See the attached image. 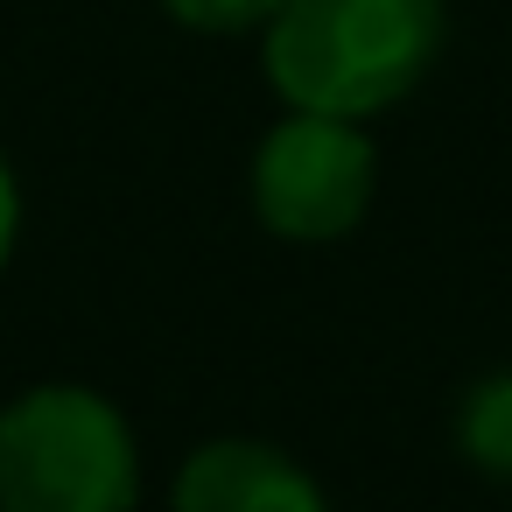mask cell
Here are the masks:
<instances>
[{
  "mask_svg": "<svg viewBox=\"0 0 512 512\" xmlns=\"http://www.w3.org/2000/svg\"><path fill=\"white\" fill-rule=\"evenodd\" d=\"M456 442H463V456H470L484 477L512 484V372H491V379H477V386L463 393V407H456Z\"/></svg>",
  "mask_w": 512,
  "mask_h": 512,
  "instance_id": "5",
  "label": "cell"
},
{
  "mask_svg": "<svg viewBox=\"0 0 512 512\" xmlns=\"http://www.w3.org/2000/svg\"><path fill=\"white\" fill-rule=\"evenodd\" d=\"M379 190V148L358 120L281 113L253 148V211L288 246H330L358 232Z\"/></svg>",
  "mask_w": 512,
  "mask_h": 512,
  "instance_id": "3",
  "label": "cell"
},
{
  "mask_svg": "<svg viewBox=\"0 0 512 512\" xmlns=\"http://www.w3.org/2000/svg\"><path fill=\"white\" fill-rule=\"evenodd\" d=\"M141 449L92 386H29L0 407V512H134Z\"/></svg>",
  "mask_w": 512,
  "mask_h": 512,
  "instance_id": "2",
  "label": "cell"
},
{
  "mask_svg": "<svg viewBox=\"0 0 512 512\" xmlns=\"http://www.w3.org/2000/svg\"><path fill=\"white\" fill-rule=\"evenodd\" d=\"M162 15L197 29V36H246V29H267L281 15V0H162Z\"/></svg>",
  "mask_w": 512,
  "mask_h": 512,
  "instance_id": "6",
  "label": "cell"
},
{
  "mask_svg": "<svg viewBox=\"0 0 512 512\" xmlns=\"http://www.w3.org/2000/svg\"><path fill=\"white\" fill-rule=\"evenodd\" d=\"M169 512H330V505H323V484L288 449L225 435L176 470Z\"/></svg>",
  "mask_w": 512,
  "mask_h": 512,
  "instance_id": "4",
  "label": "cell"
},
{
  "mask_svg": "<svg viewBox=\"0 0 512 512\" xmlns=\"http://www.w3.org/2000/svg\"><path fill=\"white\" fill-rule=\"evenodd\" d=\"M15 232H22V183H15V162L0 155V267L15 253Z\"/></svg>",
  "mask_w": 512,
  "mask_h": 512,
  "instance_id": "7",
  "label": "cell"
},
{
  "mask_svg": "<svg viewBox=\"0 0 512 512\" xmlns=\"http://www.w3.org/2000/svg\"><path fill=\"white\" fill-rule=\"evenodd\" d=\"M449 0H281L260 29V71L288 113L379 120L435 71Z\"/></svg>",
  "mask_w": 512,
  "mask_h": 512,
  "instance_id": "1",
  "label": "cell"
}]
</instances>
